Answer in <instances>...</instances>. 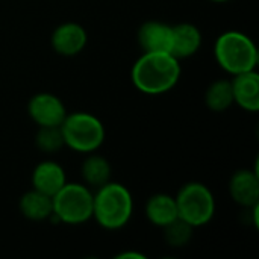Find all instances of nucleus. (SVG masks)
I'll return each instance as SVG.
<instances>
[{
	"instance_id": "nucleus-14",
	"label": "nucleus",
	"mask_w": 259,
	"mask_h": 259,
	"mask_svg": "<svg viewBox=\"0 0 259 259\" xmlns=\"http://www.w3.org/2000/svg\"><path fill=\"white\" fill-rule=\"evenodd\" d=\"M144 212H146L147 220L156 228H165L167 225L179 219L175 197L170 194H164V193L153 194L147 200Z\"/></svg>"
},
{
	"instance_id": "nucleus-13",
	"label": "nucleus",
	"mask_w": 259,
	"mask_h": 259,
	"mask_svg": "<svg viewBox=\"0 0 259 259\" xmlns=\"http://www.w3.org/2000/svg\"><path fill=\"white\" fill-rule=\"evenodd\" d=\"M173 27L170 55L176 59H185L197 53L202 46V32L191 23H179Z\"/></svg>"
},
{
	"instance_id": "nucleus-19",
	"label": "nucleus",
	"mask_w": 259,
	"mask_h": 259,
	"mask_svg": "<svg viewBox=\"0 0 259 259\" xmlns=\"http://www.w3.org/2000/svg\"><path fill=\"white\" fill-rule=\"evenodd\" d=\"M162 229H164V238L167 244L171 247H184L185 244H188L194 231L191 225H188L181 219H176L175 222H171Z\"/></svg>"
},
{
	"instance_id": "nucleus-4",
	"label": "nucleus",
	"mask_w": 259,
	"mask_h": 259,
	"mask_svg": "<svg viewBox=\"0 0 259 259\" xmlns=\"http://www.w3.org/2000/svg\"><path fill=\"white\" fill-rule=\"evenodd\" d=\"M61 131L64 144L79 153H93L105 141L103 123L90 112H67Z\"/></svg>"
},
{
	"instance_id": "nucleus-1",
	"label": "nucleus",
	"mask_w": 259,
	"mask_h": 259,
	"mask_svg": "<svg viewBox=\"0 0 259 259\" xmlns=\"http://www.w3.org/2000/svg\"><path fill=\"white\" fill-rule=\"evenodd\" d=\"M181 77V64L170 53H147L135 61L131 79L134 87L144 94L159 96L173 90Z\"/></svg>"
},
{
	"instance_id": "nucleus-5",
	"label": "nucleus",
	"mask_w": 259,
	"mask_h": 259,
	"mask_svg": "<svg viewBox=\"0 0 259 259\" xmlns=\"http://www.w3.org/2000/svg\"><path fill=\"white\" fill-rule=\"evenodd\" d=\"M56 222L65 225H82L93 219V193L87 185L65 182V185L52 197Z\"/></svg>"
},
{
	"instance_id": "nucleus-3",
	"label": "nucleus",
	"mask_w": 259,
	"mask_h": 259,
	"mask_svg": "<svg viewBox=\"0 0 259 259\" xmlns=\"http://www.w3.org/2000/svg\"><path fill=\"white\" fill-rule=\"evenodd\" d=\"M214 55L217 64L232 76L256 70L258 65V49L255 42L240 30L223 32L215 39Z\"/></svg>"
},
{
	"instance_id": "nucleus-6",
	"label": "nucleus",
	"mask_w": 259,
	"mask_h": 259,
	"mask_svg": "<svg viewBox=\"0 0 259 259\" xmlns=\"http://www.w3.org/2000/svg\"><path fill=\"white\" fill-rule=\"evenodd\" d=\"M178 215L193 228L208 225L215 214V199L212 191L200 182L185 184L175 197Z\"/></svg>"
},
{
	"instance_id": "nucleus-7",
	"label": "nucleus",
	"mask_w": 259,
	"mask_h": 259,
	"mask_svg": "<svg viewBox=\"0 0 259 259\" xmlns=\"http://www.w3.org/2000/svg\"><path fill=\"white\" fill-rule=\"evenodd\" d=\"M27 114L38 126H61L67 115L62 100L52 93H38L27 103Z\"/></svg>"
},
{
	"instance_id": "nucleus-9",
	"label": "nucleus",
	"mask_w": 259,
	"mask_h": 259,
	"mask_svg": "<svg viewBox=\"0 0 259 259\" xmlns=\"http://www.w3.org/2000/svg\"><path fill=\"white\" fill-rule=\"evenodd\" d=\"M173 27L167 23L150 20L138 29V44L147 53H170Z\"/></svg>"
},
{
	"instance_id": "nucleus-11",
	"label": "nucleus",
	"mask_w": 259,
	"mask_h": 259,
	"mask_svg": "<svg viewBox=\"0 0 259 259\" xmlns=\"http://www.w3.org/2000/svg\"><path fill=\"white\" fill-rule=\"evenodd\" d=\"M234 103L249 112L259 111V74L256 70L235 74L231 80Z\"/></svg>"
},
{
	"instance_id": "nucleus-15",
	"label": "nucleus",
	"mask_w": 259,
	"mask_h": 259,
	"mask_svg": "<svg viewBox=\"0 0 259 259\" xmlns=\"http://www.w3.org/2000/svg\"><path fill=\"white\" fill-rule=\"evenodd\" d=\"M20 212L23 217L32 222H42L52 217L53 212V203L52 197L47 194H42L36 190H30L24 193L18 202Z\"/></svg>"
},
{
	"instance_id": "nucleus-12",
	"label": "nucleus",
	"mask_w": 259,
	"mask_h": 259,
	"mask_svg": "<svg viewBox=\"0 0 259 259\" xmlns=\"http://www.w3.org/2000/svg\"><path fill=\"white\" fill-rule=\"evenodd\" d=\"M67 182L65 170L55 161H42L32 171L33 190L53 197Z\"/></svg>"
},
{
	"instance_id": "nucleus-18",
	"label": "nucleus",
	"mask_w": 259,
	"mask_h": 259,
	"mask_svg": "<svg viewBox=\"0 0 259 259\" xmlns=\"http://www.w3.org/2000/svg\"><path fill=\"white\" fill-rule=\"evenodd\" d=\"M35 146L44 153H56L64 144L61 126H39L35 135Z\"/></svg>"
},
{
	"instance_id": "nucleus-20",
	"label": "nucleus",
	"mask_w": 259,
	"mask_h": 259,
	"mask_svg": "<svg viewBox=\"0 0 259 259\" xmlns=\"http://www.w3.org/2000/svg\"><path fill=\"white\" fill-rule=\"evenodd\" d=\"M117 258L118 259H129V258L144 259V255H141L140 252H123V253L117 255Z\"/></svg>"
},
{
	"instance_id": "nucleus-8",
	"label": "nucleus",
	"mask_w": 259,
	"mask_h": 259,
	"mask_svg": "<svg viewBox=\"0 0 259 259\" xmlns=\"http://www.w3.org/2000/svg\"><path fill=\"white\" fill-rule=\"evenodd\" d=\"M87 32L79 23H62L52 33V47L61 56H76L87 46Z\"/></svg>"
},
{
	"instance_id": "nucleus-21",
	"label": "nucleus",
	"mask_w": 259,
	"mask_h": 259,
	"mask_svg": "<svg viewBox=\"0 0 259 259\" xmlns=\"http://www.w3.org/2000/svg\"><path fill=\"white\" fill-rule=\"evenodd\" d=\"M211 2H217V3H223V2H229V0H211Z\"/></svg>"
},
{
	"instance_id": "nucleus-10",
	"label": "nucleus",
	"mask_w": 259,
	"mask_h": 259,
	"mask_svg": "<svg viewBox=\"0 0 259 259\" xmlns=\"http://www.w3.org/2000/svg\"><path fill=\"white\" fill-rule=\"evenodd\" d=\"M229 194L234 202L244 208L258 206L259 176L255 170H238L229 181Z\"/></svg>"
},
{
	"instance_id": "nucleus-17",
	"label": "nucleus",
	"mask_w": 259,
	"mask_h": 259,
	"mask_svg": "<svg viewBox=\"0 0 259 259\" xmlns=\"http://www.w3.org/2000/svg\"><path fill=\"white\" fill-rule=\"evenodd\" d=\"M205 105L215 112H223L234 105V93L229 79L214 80L205 93Z\"/></svg>"
},
{
	"instance_id": "nucleus-16",
	"label": "nucleus",
	"mask_w": 259,
	"mask_h": 259,
	"mask_svg": "<svg viewBox=\"0 0 259 259\" xmlns=\"http://www.w3.org/2000/svg\"><path fill=\"white\" fill-rule=\"evenodd\" d=\"M80 173H82V178L88 187L99 188V187H102L111 181L112 170H111L109 161L105 156L90 153V156H87L83 164H82Z\"/></svg>"
},
{
	"instance_id": "nucleus-2",
	"label": "nucleus",
	"mask_w": 259,
	"mask_h": 259,
	"mask_svg": "<svg viewBox=\"0 0 259 259\" xmlns=\"http://www.w3.org/2000/svg\"><path fill=\"white\" fill-rule=\"evenodd\" d=\"M134 211L131 191L118 182H106L93 194V219L108 231L124 228Z\"/></svg>"
}]
</instances>
